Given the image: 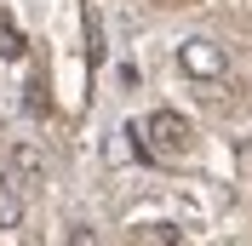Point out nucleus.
<instances>
[{
  "mask_svg": "<svg viewBox=\"0 0 252 246\" xmlns=\"http://www.w3.org/2000/svg\"><path fill=\"white\" fill-rule=\"evenodd\" d=\"M69 246H97V235L86 229V223H69Z\"/></svg>",
  "mask_w": 252,
  "mask_h": 246,
  "instance_id": "nucleus-6",
  "label": "nucleus"
},
{
  "mask_svg": "<svg viewBox=\"0 0 252 246\" xmlns=\"http://www.w3.org/2000/svg\"><path fill=\"white\" fill-rule=\"evenodd\" d=\"M178 69L195 80H223L229 75V58H223L218 40H206V34H189L184 46H178Z\"/></svg>",
  "mask_w": 252,
  "mask_h": 246,
  "instance_id": "nucleus-2",
  "label": "nucleus"
},
{
  "mask_svg": "<svg viewBox=\"0 0 252 246\" xmlns=\"http://www.w3.org/2000/svg\"><path fill=\"white\" fill-rule=\"evenodd\" d=\"M17 217H23V195H17V178H12V172H0V229H17Z\"/></svg>",
  "mask_w": 252,
  "mask_h": 246,
  "instance_id": "nucleus-4",
  "label": "nucleus"
},
{
  "mask_svg": "<svg viewBox=\"0 0 252 246\" xmlns=\"http://www.w3.org/2000/svg\"><path fill=\"white\" fill-rule=\"evenodd\" d=\"M23 52H29V46H23V34H17L12 23H0V58H12V63H17Z\"/></svg>",
  "mask_w": 252,
  "mask_h": 246,
  "instance_id": "nucleus-5",
  "label": "nucleus"
},
{
  "mask_svg": "<svg viewBox=\"0 0 252 246\" xmlns=\"http://www.w3.org/2000/svg\"><path fill=\"white\" fill-rule=\"evenodd\" d=\"M12 178H17V189L23 184H46V154L34 149V143H12Z\"/></svg>",
  "mask_w": 252,
  "mask_h": 246,
  "instance_id": "nucleus-3",
  "label": "nucleus"
},
{
  "mask_svg": "<svg viewBox=\"0 0 252 246\" xmlns=\"http://www.w3.org/2000/svg\"><path fill=\"white\" fill-rule=\"evenodd\" d=\"M195 149V126L178 115V109H155L143 121V154H160V160H184Z\"/></svg>",
  "mask_w": 252,
  "mask_h": 246,
  "instance_id": "nucleus-1",
  "label": "nucleus"
}]
</instances>
